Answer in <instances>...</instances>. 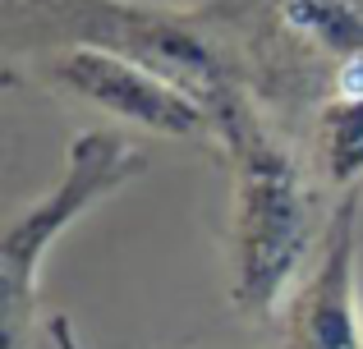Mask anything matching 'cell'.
Returning a JSON list of instances; mask_svg holds the SVG:
<instances>
[{
    "label": "cell",
    "mask_w": 363,
    "mask_h": 349,
    "mask_svg": "<svg viewBox=\"0 0 363 349\" xmlns=\"http://www.w3.org/2000/svg\"><path fill=\"white\" fill-rule=\"evenodd\" d=\"M37 79L60 97H74L120 125L147 129L161 138H198L216 134L212 115L198 97L161 79L157 69L101 46H51L37 60Z\"/></svg>",
    "instance_id": "4"
},
{
    "label": "cell",
    "mask_w": 363,
    "mask_h": 349,
    "mask_svg": "<svg viewBox=\"0 0 363 349\" xmlns=\"http://www.w3.org/2000/svg\"><path fill=\"white\" fill-rule=\"evenodd\" d=\"M51 341H55V349H79V336H74L69 317H51Z\"/></svg>",
    "instance_id": "8"
},
{
    "label": "cell",
    "mask_w": 363,
    "mask_h": 349,
    "mask_svg": "<svg viewBox=\"0 0 363 349\" xmlns=\"http://www.w3.org/2000/svg\"><path fill=\"white\" fill-rule=\"evenodd\" d=\"M276 28L294 46L336 60V69L363 55V0H281Z\"/></svg>",
    "instance_id": "6"
},
{
    "label": "cell",
    "mask_w": 363,
    "mask_h": 349,
    "mask_svg": "<svg viewBox=\"0 0 363 349\" xmlns=\"http://www.w3.org/2000/svg\"><path fill=\"white\" fill-rule=\"evenodd\" d=\"M28 9H33L37 33L46 42L101 46V51L129 55V60L157 69L161 79H170L175 88H184L189 97H198L212 120L244 92L235 83L225 51L207 37V28L194 14L143 9L129 0H28Z\"/></svg>",
    "instance_id": "2"
},
{
    "label": "cell",
    "mask_w": 363,
    "mask_h": 349,
    "mask_svg": "<svg viewBox=\"0 0 363 349\" xmlns=\"http://www.w3.org/2000/svg\"><path fill=\"white\" fill-rule=\"evenodd\" d=\"M313 147H318L322 179L340 193H359L363 188V97L331 92L318 110Z\"/></svg>",
    "instance_id": "7"
},
{
    "label": "cell",
    "mask_w": 363,
    "mask_h": 349,
    "mask_svg": "<svg viewBox=\"0 0 363 349\" xmlns=\"http://www.w3.org/2000/svg\"><path fill=\"white\" fill-rule=\"evenodd\" d=\"M18 5H23V0H5V9H18Z\"/></svg>",
    "instance_id": "9"
},
{
    "label": "cell",
    "mask_w": 363,
    "mask_h": 349,
    "mask_svg": "<svg viewBox=\"0 0 363 349\" xmlns=\"http://www.w3.org/2000/svg\"><path fill=\"white\" fill-rule=\"evenodd\" d=\"M216 138L230 156V267H235V304L244 313H276L294 290L313 234L308 188L294 156L262 129L248 97L216 110Z\"/></svg>",
    "instance_id": "1"
},
{
    "label": "cell",
    "mask_w": 363,
    "mask_h": 349,
    "mask_svg": "<svg viewBox=\"0 0 363 349\" xmlns=\"http://www.w3.org/2000/svg\"><path fill=\"white\" fill-rule=\"evenodd\" d=\"M359 212L363 193H340L313 267L281 304L285 349H363L359 313Z\"/></svg>",
    "instance_id": "5"
},
{
    "label": "cell",
    "mask_w": 363,
    "mask_h": 349,
    "mask_svg": "<svg viewBox=\"0 0 363 349\" xmlns=\"http://www.w3.org/2000/svg\"><path fill=\"white\" fill-rule=\"evenodd\" d=\"M143 171V152L129 138L111 129H83L65 147V171L51 184V193L37 198L28 212L9 221L0 239V299H5V349H18L28 313L37 304V280L51 244L69 230L79 216H88L101 198H111L120 184H129Z\"/></svg>",
    "instance_id": "3"
}]
</instances>
